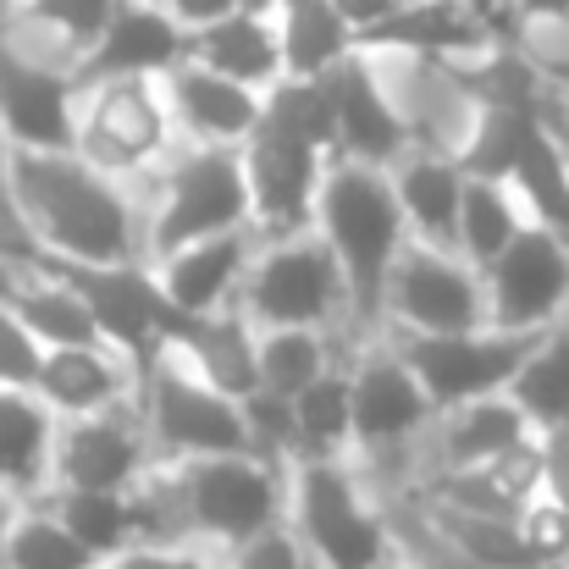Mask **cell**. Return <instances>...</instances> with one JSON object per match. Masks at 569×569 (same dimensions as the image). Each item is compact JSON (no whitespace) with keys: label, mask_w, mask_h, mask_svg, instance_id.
Wrapping results in <instances>:
<instances>
[{"label":"cell","mask_w":569,"mask_h":569,"mask_svg":"<svg viewBox=\"0 0 569 569\" xmlns=\"http://www.w3.org/2000/svg\"><path fill=\"white\" fill-rule=\"evenodd\" d=\"M11 6H22V0H0V11H11Z\"/></svg>","instance_id":"obj_51"},{"label":"cell","mask_w":569,"mask_h":569,"mask_svg":"<svg viewBox=\"0 0 569 569\" xmlns=\"http://www.w3.org/2000/svg\"><path fill=\"white\" fill-rule=\"evenodd\" d=\"M288 526L321 569H381L392 559L381 498H371L355 453L288 465Z\"/></svg>","instance_id":"obj_3"},{"label":"cell","mask_w":569,"mask_h":569,"mask_svg":"<svg viewBox=\"0 0 569 569\" xmlns=\"http://www.w3.org/2000/svg\"><path fill=\"white\" fill-rule=\"evenodd\" d=\"M11 204L22 238L61 260H144V204L133 183L100 172L78 150H11Z\"/></svg>","instance_id":"obj_1"},{"label":"cell","mask_w":569,"mask_h":569,"mask_svg":"<svg viewBox=\"0 0 569 569\" xmlns=\"http://www.w3.org/2000/svg\"><path fill=\"white\" fill-rule=\"evenodd\" d=\"M254 343H260V327L238 305L210 310V316H172V327H167V349L189 366L193 377H204L238 403L260 387Z\"/></svg>","instance_id":"obj_23"},{"label":"cell","mask_w":569,"mask_h":569,"mask_svg":"<svg viewBox=\"0 0 569 569\" xmlns=\"http://www.w3.org/2000/svg\"><path fill=\"white\" fill-rule=\"evenodd\" d=\"M520 537H526V553L537 559V569H569V509L553 503L548 492H537L526 509H520Z\"/></svg>","instance_id":"obj_39"},{"label":"cell","mask_w":569,"mask_h":569,"mask_svg":"<svg viewBox=\"0 0 569 569\" xmlns=\"http://www.w3.org/2000/svg\"><path fill=\"white\" fill-rule=\"evenodd\" d=\"M167 106H172V122H178V139L183 144H227L238 150L254 128H260V94L199 67V61H178L167 78Z\"/></svg>","instance_id":"obj_22"},{"label":"cell","mask_w":569,"mask_h":569,"mask_svg":"<svg viewBox=\"0 0 569 569\" xmlns=\"http://www.w3.org/2000/svg\"><path fill=\"white\" fill-rule=\"evenodd\" d=\"M381 520H387V542H392V559L403 569H487L476 565L420 503L415 487H398V492H381Z\"/></svg>","instance_id":"obj_34"},{"label":"cell","mask_w":569,"mask_h":569,"mask_svg":"<svg viewBox=\"0 0 569 569\" xmlns=\"http://www.w3.org/2000/svg\"><path fill=\"white\" fill-rule=\"evenodd\" d=\"M0 249H28L17 204H11V144H6V133H0Z\"/></svg>","instance_id":"obj_44"},{"label":"cell","mask_w":569,"mask_h":569,"mask_svg":"<svg viewBox=\"0 0 569 569\" xmlns=\"http://www.w3.org/2000/svg\"><path fill=\"white\" fill-rule=\"evenodd\" d=\"M111 569H221V548L199 537H150L122 548Z\"/></svg>","instance_id":"obj_41"},{"label":"cell","mask_w":569,"mask_h":569,"mask_svg":"<svg viewBox=\"0 0 569 569\" xmlns=\"http://www.w3.org/2000/svg\"><path fill=\"white\" fill-rule=\"evenodd\" d=\"M526 204L515 199L509 183H487V178H465V199H459V227H453V254L476 271H487L509 238L526 227Z\"/></svg>","instance_id":"obj_31"},{"label":"cell","mask_w":569,"mask_h":569,"mask_svg":"<svg viewBox=\"0 0 569 569\" xmlns=\"http://www.w3.org/2000/svg\"><path fill=\"white\" fill-rule=\"evenodd\" d=\"M542 492L569 509V426L542 431Z\"/></svg>","instance_id":"obj_43"},{"label":"cell","mask_w":569,"mask_h":569,"mask_svg":"<svg viewBox=\"0 0 569 569\" xmlns=\"http://www.w3.org/2000/svg\"><path fill=\"white\" fill-rule=\"evenodd\" d=\"M100 569H111V565H100Z\"/></svg>","instance_id":"obj_54"},{"label":"cell","mask_w":569,"mask_h":569,"mask_svg":"<svg viewBox=\"0 0 569 569\" xmlns=\"http://www.w3.org/2000/svg\"><path fill=\"white\" fill-rule=\"evenodd\" d=\"M260 128L282 133V139H299L321 156L338 161V117H332V94L321 78H277L266 94H260Z\"/></svg>","instance_id":"obj_36"},{"label":"cell","mask_w":569,"mask_h":569,"mask_svg":"<svg viewBox=\"0 0 569 569\" xmlns=\"http://www.w3.org/2000/svg\"><path fill=\"white\" fill-rule=\"evenodd\" d=\"M254 249H260V232L232 227V232L199 238V243H183V249L150 260V271H156V282H161V293L178 316H210V310L238 305V288H243Z\"/></svg>","instance_id":"obj_20"},{"label":"cell","mask_w":569,"mask_h":569,"mask_svg":"<svg viewBox=\"0 0 569 569\" xmlns=\"http://www.w3.org/2000/svg\"><path fill=\"white\" fill-rule=\"evenodd\" d=\"M243 183H249V227L260 238H288L316 227V199H321V178L332 167V156L282 139L271 128H254L243 144Z\"/></svg>","instance_id":"obj_15"},{"label":"cell","mask_w":569,"mask_h":569,"mask_svg":"<svg viewBox=\"0 0 569 569\" xmlns=\"http://www.w3.org/2000/svg\"><path fill=\"white\" fill-rule=\"evenodd\" d=\"M509 398L531 415L537 431L569 426V310L537 338V349L526 355V366L509 381Z\"/></svg>","instance_id":"obj_35"},{"label":"cell","mask_w":569,"mask_h":569,"mask_svg":"<svg viewBox=\"0 0 569 569\" xmlns=\"http://www.w3.org/2000/svg\"><path fill=\"white\" fill-rule=\"evenodd\" d=\"M189 61L266 94L282 78V44H277V17L254 6H232L227 17L189 28Z\"/></svg>","instance_id":"obj_25"},{"label":"cell","mask_w":569,"mask_h":569,"mask_svg":"<svg viewBox=\"0 0 569 569\" xmlns=\"http://www.w3.org/2000/svg\"><path fill=\"white\" fill-rule=\"evenodd\" d=\"M531 431H537L531 415H526L509 392H487V398H470V403L437 409V420L426 426L437 470H470V465H487V459H498L503 448H515V442L531 437Z\"/></svg>","instance_id":"obj_26"},{"label":"cell","mask_w":569,"mask_h":569,"mask_svg":"<svg viewBox=\"0 0 569 569\" xmlns=\"http://www.w3.org/2000/svg\"><path fill=\"white\" fill-rule=\"evenodd\" d=\"M381 569H403V565H398V559H387V565H381Z\"/></svg>","instance_id":"obj_52"},{"label":"cell","mask_w":569,"mask_h":569,"mask_svg":"<svg viewBox=\"0 0 569 569\" xmlns=\"http://www.w3.org/2000/svg\"><path fill=\"white\" fill-rule=\"evenodd\" d=\"M355 453L349 366H327L310 387L293 392V459H343Z\"/></svg>","instance_id":"obj_30"},{"label":"cell","mask_w":569,"mask_h":569,"mask_svg":"<svg viewBox=\"0 0 569 569\" xmlns=\"http://www.w3.org/2000/svg\"><path fill=\"white\" fill-rule=\"evenodd\" d=\"M327 94H332V117H338V161H366V167H392L415 133L403 122V111L392 106L387 83L377 72V56L349 50L343 61H332L321 72Z\"/></svg>","instance_id":"obj_17"},{"label":"cell","mask_w":569,"mask_h":569,"mask_svg":"<svg viewBox=\"0 0 569 569\" xmlns=\"http://www.w3.org/2000/svg\"><path fill=\"white\" fill-rule=\"evenodd\" d=\"M316 232L338 254V271L349 288V332L360 343L381 338L387 332V277L409 243L387 167L332 161L321 178V199H316Z\"/></svg>","instance_id":"obj_2"},{"label":"cell","mask_w":569,"mask_h":569,"mask_svg":"<svg viewBox=\"0 0 569 569\" xmlns=\"http://www.w3.org/2000/svg\"><path fill=\"white\" fill-rule=\"evenodd\" d=\"M17 509H22V498H11V492L0 487V553H6V537H11V520H17Z\"/></svg>","instance_id":"obj_49"},{"label":"cell","mask_w":569,"mask_h":569,"mask_svg":"<svg viewBox=\"0 0 569 569\" xmlns=\"http://www.w3.org/2000/svg\"><path fill=\"white\" fill-rule=\"evenodd\" d=\"M33 392L56 420H72V415H106L139 403V377L111 343H56L39 360Z\"/></svg>","instance_id":"obj_21"},{"label":"cell","mask_w":569,"mask_h":569,"mask_svg":"<svg viewBox=\"0 0 569 569\" xmlns=\"http://www.w3.org/2000/svg\"><path fill=\"white\" fill-rule=\"evenodd\" d=\"M349 409H355V453H392L437 420L420 377L403 366L392 338H366L360 360L349 366Z\"/></svg>","instance_id":"obj_16"},{"label":"cell","mask_w":569,"mask_h":569,"mask_svg":"<svg viewBox=\"0 0 569 569\" xmlns=\"http://www.w3.org/2000/svg\"><path fill=\"white\" fill-rule=\"evenodd\" d=\"M487 288V327L503 332H542L569 310V243L559 232L526 221L509 249L481 271Z\"/></svg>","instance_id":"obj_12"},{"label":"cell","mask_w":569,"mask_h":569,"mask_svg":"<svg viewBox=\"0 0 569 569\" xmlns=\"http://www.w3.org/2000/svg\"><path fill=\"white\" fill-rule=\"evenodd\" d=\"M470 327H487L481 271L465 266L453 249L409 238L387 277V332H470Z\"/></svg>","instance_id":"obj_11"},{"label":"cell","mask_w":569,"mask_h":569,"mask_svg":"<svg viewBox=\"0 0 569 569\" xmlns=\"http://www.w3.org/2000/svg\"><path fill=\"white\" fill-rule=\"evenodd\" d=\"M520 28H569V0H515Z\"/></svg>","instance_id":"obj_46"},{"label":"cell","mask_w":569,"mask_h":569,"mask_svg":"<svg viewBox=\"0 0 569 569\" xmlns=\"http://www.w3.org/2000/svg\"><path fill=\"white\" fill-rule=\"evenodd\" d=\"M161 11H172L183 28H204V22H216V17H227L232 6H243V0H156Z\"/></svg>","instance_id":"obj_45"},{"label":"cell","mask_w":569,"mask_h":569,"mask_svg":"<svg viewBox=\"0 0 569 569\" xmlns=\"http://www.w3.org/2000/svg\"><path fill=\"white\" fill-rule=\"evenodd\" d=\"M33 249V243H28ZM94 316L100 338L133 366V377L144 381L150 366L167 355V327H172V305L150 271V260H122V266H89V260H61V254H44L33 249Z\"/></svg>","instance_id":"obj_9"},{"label":"cell","mask_w":569,"mask_h":569,"mask_svg":"<svg viewBox=\"0 0 569 569\" xmlns=\"http://www.w3.org/2000/svg\"><path fill=\"white\" fill-rule=\"evenodd\" d=\"M56 415L33 387H0V487L22 503L50 492Z\"/></svg>","instance_id":"obj_27"},{"label":"cell","mask_w":569,"mask_h":569,"mask_svg":"<svg viewBox=\"0 0 569 569\" xmlns=\"http://www.w3.org/2000/svg\"><path fill=\"white\" fill-rule=\"evenodd\" d=\"M100 565H106V559H94V553L61 526V515H56L44 498H33V503L17 509L11 537H6V553H0V569H100Z\"/></svg>","instance_id":"obj_37"},{"label":"cell","mask_w":569,"mask_h":569,"mask_svg":"<svg viewBox=\"0 0 569 569\" xmlns=\"http://www.w3.org/2000/svg\"><path fill=\"white\" fill-rule=\"evenodd\" d=\"M178 61H189V28L156 0H117L100 39L72 61V78L78 89L100 78H167Z\"/></svg>","instance_id":"obj_18"},{"label":"cell","mask_w":569,"mask_h":569,"mask_svg":"<svg viewBox=\"0 0 569 569\" xmlns=\"http://www.w3.org/2000/svg\"><path fill=\"white\" fill-rule=\"evenodd\" d=\"M0 133L11 150H72L78 78L72 67L17 44L0 28Z\"/></svg>","instance_id":"obj_14"},{"label":"cell","mask_w":569,"mask_h":569,"mask_svg":"<svg viewBox=\"0 0 569 569\" xmlns=\"http://www.w3.org/2000/svg\"><path fill=\"white\" fill-rule=\"evenodd\" d=\"M305 569H321V565H316V559H310V565H305Z\"/></svg>","instance_id":"obj_53"},{"label":"cell","mask_w":569,"mask_h":569,"mask_svg":"<svg viewBox=\"0 0 569 569\" xmlns=\"http://www.w3.org/2000/svg\"><path fill=\"white\" fill-rule=\"evenodd\" d=\"M366 56H420V61H459L498 44V28L476 17L465 0H398L387 17L355 33Z\"/></svg>","instance_id":"obj_19"},{"label":"cell","mask_w":569,"mask_h":569,"mask_svg":"<svg viewBox=\"0 0 569 569\" xmlns=\"http://www.w3.org/2000/svg\"><path fill=\"white\" fill-rule=\"evenodd\" d=\"M332 6H338V11L349 17V28L360 33V28H371L377 17H387V11H392L398 0H332Z\"/></svg>","instance_id":"obj_48"},{"label":"cell","mask_w":569,"mask_h":569,"mask_svg":"<svg viewBox=\"0 0 569 569\" xmlns=\"http://www.w3.org/2000/svg\"><path fill=\"white\" fill-rule=\"evenodd\" d=\"M178 122L161 78H100L78 89V139L72 150L100 172L139 183L178 150Z\"/></svg>","instance_id":"obj_7"},{"label":"cell","mask_w":569,"mask_h":569,"mask_svg":"<svg viewBox=\"0 0 569 569\" xmlns=\"http://www.w3.org/2000/svg\"><path fill=\"white\" fill-rule=\"evenodd\" d=\"M305 565H310V553H305V542H299V531L288 520L221 548V569H305Z\"/></svg>","instance_id":"obj_40"},{"label":"cell","mask_w":569,"mask_h":569,"mask_svg":"<svg viewBox=\"0 0 569 569\" xmlns=\"http://www.w3.org/2000/svg\"><path fill=\"white\" fill-rule=\"evenodd\" d=\"M548 332V327H542ZM542 332H503V327H470V332H387L403 366L420 377L437 409L509 392L515 371L537 349Z\"/></svg>","instance_id":"obj_10"},{"label":"cell","mask_w":569,"mask_h":569,"mask_svg":"<svg viewBox=\"0 0 569 569\" xmlns=\"http://www.w3.org/2000/svg\"><path fill=\"white\" fill-rule=\"evenodd\" d=\"M238 310L260 332L266 327H316V332L349 327V288L327 238L316 227L288 232V238H260L238 288Z\"/></svg>","instance_id":"obj_5"},{"label":"cell","mask_w":569,"mask_h":569,"mask_svg":"<svg viewBox=\"0 0 569 569\" xmlns=\"http://www.w3.org/2000/svg\"><path fill=\"white\" fill-rule=\"evenodd\" d=\"M139 420L150 431L156 465H189V459H210V453H254L243 403L227 398L221 387H210L204 377H193L172 349L139 381Z\"/></svg>","instance_id":"obj_8"},{"label":"cell","mask_w":569,"mask_h":569,"mask_svg":"<svg viewBox=\"0 0 569 569\" xmlns=\"http://www.w3.org/2000/svg\"><path fill=\"white\" fill-rule=\"evenodd\" d=\"M111 11H117V0H22V6L0 11V22H6V28H17V33L44 39V50H39V56H50V61L72 67V61L100 39V28H106V17H111Z\"/></svg>","instance_id":"obj_32"},{"label":"cell","mask_w":569,"mask_h":569,"mask_svg":"<svg viewBox=\"0 0 569 569\" xmlns=\"http://www.w3.org/2000/svg\"><path fill=\"white\" fill-rule=\"evenodd\" d=\"M156 470L150 431L139 420V403L106 409V415H72L56 420V453H50V487H89V492H133Z\"/></svg>","instance_id":"obj_13"},{"label":"cell","mask_w":569,"mask_h":569,"mask_svg":"<svg viewBox=\"0 0 569 569\" xmlns=\"http://www.w3.org/2000/svg\"><path fill=\"white\" fill-rule=\"evenodd\" d=\"M44 360V343L28 332V321L0 299V387H33Z\"/></svg>","instance_id":"obj_42"},{"label":"cell","mask_w":569,"mask_h":569,"mask_svg":"<svg viewBox=\"0 0 569 569\" xmlns=\"http://www.w3.org/2000/svg\"><path fill=\"white\" fill-rule=\"evenodd\" d=\"M343 355L332 349V332H316V327H266L260 343H254V371L266 392H282L293 398L299 387L321 377L327 366H338Z\"/></svg>","instance_id":"obj_38"},{"label":"cell","mask_w":569,"mask_h":569,"mask_svg":"<svg viewBox=\"0 0 569 569\" xmlns=\"http://www.w3.org/2000/svg\"><path fill=\"white\" fill-rule=\"evenodd\" d=\"M476 17H487L498 28V39H520V22H515V0H465Z\"/></svg>","instance_id":"obj_47"},{"label":"cell","mask_w":569,"mask_h":569,"mask_svg":"<svg viewBox=\"0 0 569 569\" xmlns=\"http://www.w3.org/2000/svg\"><path fill=\"white\" fill-rule=\"evenodd\" d=\"M509 189H515V199L526 204V216L537 227L559 232L569 243V150L548 128V106H542V122L526 133V150L509 172Z\"/></svg>","instance_id":"obj_29"},{"label":"cell","mask_w":569,"mask_h":569,"mask_svg":"<svg viewBox=\"0 0 569 569\" xmlns=\"http://www.w3.org/2000/svg\"><path fill=\"white\" fill-rule=\"evenodd\" d=\"M183 515V531L199 542L232 548L277 520H288V465L260 453H210L189 465H161Z\"/></svg>","instance_id":"obj_6"},{"label":"cell","mask_w":569,"mask_h":569,"mask_svg":"<svg viewBox=\"0 0 569 569\" xmlns=\"http://www.w3.org/2000/svg\"><path fill=\"white\" fill-rule=\"evenodd\" d=\"M249 227V183L243 156L227 144H178L150 172L144 204V260H161L183 243Z\"/></svg>","instance_id":"obj_4"},{"label":"cell","mask_w":569,"mask_h":569,"mask_svg":"<svg viewBox=\"0 0 569 569\" xmlns=\"http://www.w3.org/2000/svg\"><path fill=\"white\" fill-rule=\"evenodd\" d=\"M548 106V100H542ZM542 106H470V139L453 150V161L465 167V178H487V183H509L526 133L542 122Z\"/></svg>","instance_id":"obj_33"},{"label":"cell","mask_w":569,"mask_h":569,"mask_svg":"<svg viewBox=\"0 0 569 569\" xmlns=\"http://www.w3.org/2000/svg\"><path fill=\"white\" fill-rule=\"evenodd\" d=\"M271 17H277V44H282L288 78H321L332 61L360 50L349 17L332 0H277Z\"/></svg>","instance_id":"obj_28"},{"label":"cell","mask_w":569,"mask_h":569,"mask_svg":"<svg viewBox=\"0 0 569 569\" xmlns=\"http://www.w3.org/2000/svg\"><path fill=\"white\" fill-rule=\"evenodd\" d=\"M392 199L403 210V227L415 243L431 249H453V227H459V199H465V167L453 161V150L437 144H409L392 167H387Z\"/></svg>","instance_id":"obj_24"},{"label":"cell","mask_w":569,"mask_h":569,"mask_svg":"<svg viewBox=\"0 0 569 569\" xmlns=\"http://www.w3.org/2000/svg\"><path fill=\"white\" fill-rule=\"evenodd\" d=\"M243 6H254V11H271V6H277V0H243Z\"/></svg>","instance_id":"obj_50"}]
</instances>
